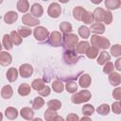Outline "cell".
Segmentation results:
<instances>
[{"label":"cell","instance_id":"7dc6e473","mask_svg":"<svg viewBox=\"0 0 121 121\" xmlns=\"http://www.w3.org/2000/svg\"><path fill=\"white\" fill-rule=\"evenodd\" d=\"M112 96H113V98L116 99L117 101L120 100V98H121V88H120V87H117L116 89L113 90V92H112Z\"/></svg>","mask_w":121,"mask_h":121},{"label":"cell","instance_id":"11a10c76","mask_svg":"<svg viewBox=\"0 0 121 121\" xmlns=\"http://www.w3.org/2000/svg\"><path fill=\"white\" fill-rule=\"evenodd\" d=\"M2 47H3V45H2V43H1V42H0V52H1V50H2Z\"/></svg>","mask_w":121,"mask_h":121},{"label":"cell","instance_id":"52a82bcc","mask_svg":"<svg viewBox=\"0 0 121 121\" xmlns=\"http://www.w3.org/2000/svg\"><path fill=\"white\" fill-rule=\"evenodd\" d=\"M47 13L51 18H58L61 13V7L60 6L59 3L56 2L51 3L48 7Z\"/></svg>","mask_w":121,"mask_h":121},{"label":"cell","instance_id":"816d5d0a","mask_svg":"<svg viewBox=\"0 0 121 121\" xmlns=\"http://www.w3.org/2000/svg\"><path fill=\"white\" fill-rule=\"evenodd\" d=\"M79 121H92V120H91V118L89 116H84V117L80 118Z\"/></svg>","mask_w":121,"mask_h":121},{"label":"cell","instance_id":"7bdbcfd3","mask_svg":"<svg viewBox=\"0 0 121 121\" xmlns=\"http://www.w3.org/2000/svg\"><path fill=\"white\" fill-rule=\"evenodd\" d=\"M111 54L112 57L115 58H119L121 55V48H120V44H114L111 47Z\"/></svg>","mask_w":121,"mask_h":121},{"label":"cell","instance_id":"ab89813d","mask_svg":"<svg viewBox=\"0 0 121 121\" xmlns=\"http://www.w3.org/2000/svg\"><path fill=\"white\" fill-rule=\"evenodd\" d=\"M110 110H111L110 106H109L108 104L104 103V104H101L100 106L97 107L96 112H97V113H99V114H101V115H107V114L110 112Z\"/></svg>","mask_w":121,"mask_h":121},{"label":"cell","instance_id":"f907efd6","mask_svg":"<svg viewBox=\"0 0 121 121\" xmlns=\"http://www.w3.org/2000/svg\"><path fill=\"white\" fill-rule=\"evenodd\" d=\"M53 121H65V119L62 117V116H60V115H56V117L54 118Z\"/></svg>","mask_w":121,"mask_h":121},{"label":"cell","instance_id":"f546056e","mask_svg":"<svg viewBox=\"0 0 121 121\" xmlns=\"http://www.w3.org/2000/svg\"><path fill=\"white\" fill-rule=\"evenodd\" d=\"M60 30L64 35L69 34L72 31V25L68 22H62L60 24Z\"/></svg>","mask_w":121,"mask_h":121},{"label":"cell","instance_id":"277c9868","mask_svg":"<svg viewBox=\"0 0 121 121\" xmlns=\"http://www.w3.org/2000/svg\"><path fill=\"white\" fill-rule=\"evenodd\" d=\"M49 31L47 28H45L44 26H38L34 28L33 30V35L35 37V39L39 42H44L48 39L49 37Z\"/></svg>","mask_w":121,"mask_h":121},{"label":"cell","instance_id":"4dcf8cb0","mask_svg":"<svg viewBox=\"0 0 121 121\" xmlns=\"http://www.w3.org/2000/svg\"><path fill=\"white\" fill-rule=\"evenodd\" d=\"M65 89L68 93L70 94H75L78 91V84L75 80H71V81H67L65 84Z\"/></svg>","mask_w":121,"mask_h":121},{"label":"cell","instance_id":"ac0fdd59","mask_svg":"<svg viewBox=\"0 0 121 121\" xmlns=\"http://www.w3.org/2000/svg\"><path fill=\"white\" fill-rule=\"evenodd\" d=\"M6 75H7L8 80H9V82H13V81H15V80L17 79L18 75H19V72H18V70H17L15 67H10V68L8 69Z\"/></svg>","mask_w":121,"mask_h":121},{"label":"cell","instance_id":"8d00e7d4","mask_svg":"<svg viewBox=\"0 0 121 121\" xmlns=\"http://www.w3.org/2000/svg\"><path fill=\"white\" fill-rule=\"evenodd\" d=\"M81 21L86 24V25H91L92 23H94V16H93V12L91 11H85V13L82 16Z\"/></svg>","mask_w":121,"mask_h":121},{"label":"cell","instance_id":"8fae6325","mask_svg":"<svg viewBox=\"0 0 121 121\" xmlns=\"http://www.w3.org/2000/svg\"><path fill=\"white\" fill-rule=\"evenodd\" d=\"M12 57L9 53L7 51H1L0 52V65L2 66H8L11 63Z\"/></svg>","mask_w":121,"mask_h":121},{"label":"cell","instance_id":"4316f807","mask_svg":"<svg viewBox=\"0 0 121 121\" xmlns=\"http://www.w3.org/2000/svg\"><path fill=\"white\" fill-rule=\"evenodd\" d=\"M85 54H86L87 58L93 60V59H95V58L98 56V54H99V49L96 48V47H95V46L90 45V46L88 47V49L86 50Z\"/></svg>","mask_w":121,"mask_h":121},{"label":"cell","instance_id":"d6986e66","mask_svg":"<svg viewBox=\"0 0 121 121\" xmlns=\"http://www.w3.org/2000/svg\"><path fill=\"white\" fill-rule=\"evenodd\" d=\"M18 114H19V112H18V111H17L16 108L9 107V108H7V109L5 110V115H6V117H7L8 119H9V120H14V119H16L17 116H18Z\"/></svg>","mask_w":121,"mask_h":121},{"label":"cell","instance_id":"cb8c5ba5","mask_svg":"<svg viewBox=\"0 0 121 121\" xmlns=\"http://www.w3.org/2000/svg\"><path fill=\"white\" fill-rule=\"evenodd\" d=\"M31 92V87L29 84L27 83H22L19 87H18V94L22 96H26L30 94Z\"/></svg>","mask_w":121,"mask_h":121},{"label":"cell","instance_id":"7a4b0ae2","mask_svg":"<svg viewBox=\"0 0 121 121\" xmlns=\"http://www.w3.org/2000/svg\"><path fill=\"white\" fill-rule=\"evenodd\" d=\"M92 97V94L88 90H82L79 92H76L71 96V101L74 104H81L89 101Z\"/></svg>","mask_w":121,"mask_h":121},{"label":"cell","instance_id":"b9f144b4","mask_svg":"<svg viewBox=\"0 0 121 121\" xmlns=\"http://www.w3.org/2000/svg\"><path fill=\"white\" fill-rule=\"evenodd\" d=\"M112 72H114V65H113V63L111 62V61L106 62L104 64V67H103V73L107 74V75H110Z\"/></svg>","mask_w":121,"mask_h":121},{"label":"cell","instance_id":"e575fe53","mask_svg":"<svg viewBox=\"0 0 121 121\" xmlns=\"http://www.w3.org/2000/svg\"><path fill=\"white\" fill-rule=\"evenodd\" d=\"M44 105V100L42 96H36L32 102V109L39 110Z\"/></svg>","mask_w":121,"mask_h":121},{"label":"cell","instance_id":"4fadbf2b","mask_svg":"<svg viewBox=\"0 0 121 121\" xmlns=\"http://www.w3.org/2000/svg\"><path fill=\"white\" fill-rule=\"evenodd\" d=\"M89 46H90V43L87 41H81V42H78L77 43L74 50L78 55V54H85V52H86V50L88 49Z\"/></svg>","mask_w":121,"mask_h":121},{"label":"cell","instance_id":"83f0119b","mask_svg":"<svg viewBox=\"0 0 121 121\" xmlns=\"http://www.w3.org/2000/svg\"><path fill=\"white\" fill-rule=\"evenodd\" d=\"M51 87H52V90L55 93H57V94H60L64 90V85H63V83L60 80H55V81H53Z\"/></svg>","mask_w":121,"mask_h":121},{"label":"cell","instance_id":"f5cc1de1","mask_svg":"<svg viewBox=\"0 0 121 121\" xmlns=\"http://www.w3.org/2000/svg\"><path fill=\"white\" fill-rule=\"evenodd\" d=\"M30 121H43V119H42V118H38V117H37V118H33V119H31Z\"/></svg>","mask_w":121,"mask_h":121},{"label":"cell","instance_id":"7c38bea8","mask_svg":"<svg viewBox=\"0 0 121 121\" xmlns=\"http://www.w3.org/2000/svg\"><path fill=\"white\" fill-rule=\"evenodd\" d=\"M89 29L90 32H93L95 35H99L105 32V26L102 23H94L91 25V27Z\"/></svg>","mask_w":121,"mask_h":121},{"label":"cell","instance_id":"9a60e30c","mask_svg":"<svg viewBox=\"0 0 121 121\" xmlns=\"http://www.w3.org/2000/svg\"><path fill=\"white\" fill-rule=\"evenodd\" d=\"M17 19H18V14H17V12L12 11V10L6 12V14L4 15V21H5V23L8 24V25L13 24L14 22L17 21Z\"/></svg>","mask_w":121,"mask_h":121},{"label":"cell","instance_id":"74e56055","mask_svg":"<svg viewBox=\"0 0 121 121\" xmlns=\"http://www.w3.org/2000/svg\"><path fill=\"white\" fill-rule=\"evenodd\" d=\"M95 112V107L92 104H85L82 107V113L85 116H91Z\"/></svg>","mask_w":121,"mask_h":121},{"label":"cell","instance_id":"f6af8a7d","mask_svg":"<svg viewBox=\"0 0 121 121\" xmlns=\"http://www.w3.org/2000/svg\"><path fill=\"white\" fill-rule=\"evenodd\" d=\"M112 110L115 114H120V112H121V104H120V102L119 101L113 102L112 104Z\"/></svg>","mask_w":121,"mask_h":121},{"label":"cell","instance_id":"ee69618b","mask_svg":"<svg viewBox=\"0 0 121 121\" xmlns=\"http://www.w3.org/2000/svg\"><path fill=\"white\" fill-rule=\"evenodd\" d=\"M103 22H104L105 25H110L112 22V12L110 10H105Z\"/></svg>","mask_w":121,"mask_h":121},{"label":"cell","instance_id":"ffe728a7","mask_svg":"<svg viewBox=\"0 0 121 121\" xmlns=\"http://www.w3.org/2000/svg\"><path fill=\"white\" fill-rule=\"evenodd\" d=\"M109 81L111 85L112 86H118L121 82V77L120 74L117 72H112V74L109 75Z\"/></svg>","mask_w":121,"mask_h":121},{"label":"cell","instance_id":"db71d44e","mask_svg":"<svg viewBox=\"0 0 121 121\" xmlns=\"http://www.w3.org/2000/svg\"><path fill=\"white\" fill-rule=\"evenodd\" d=\"M3 120V113L0 112V121H2Z\"/></svg>","mask_w":121,"mask_h":121},{"label":"cell","instance_id":"484cf974","mask_svg":"<svg viewBox=\"0 0 121 121\" xmlns=\"http://www.w3.org/2000/svg\"><path fill=\"white\" fill-rule=\"evenodd\" d=\"M17 9L22 13H26L29 9V3L27 0H19L17 2Z\"/></svg>","mask_w":121,"mask_h":121},{"label":"cell","instance_id":"bcb514c9","mask_svg":"<svg viewBox=\"0 0 121 121\" xmlns=\"http://www.w3.org/2000/svg\"><path fill=\"white\" fill-rule=\"evenodd\" d=\"M38 93H39V95H40L41 96H48V95H50V93H51V89H50L49 86L44 85V87H43L42 90H40Z\"/></svg>","mask_w":121,"mask_h":121},{"label":"cell","instance_id":"1f68e13d","mask_svg":"<svg viewBox=\"0 0 121 121\" xmlns=\"http://www.w3.org/2000/svg\"><path fill=\"white\" fill-rule=\"evenodd\" d=\"M47 106H48V109H51L56 112L61 108V102L58 99H51L47 102Z\"/></svg>","mask_w":121,"mask_h":121},{"label":"cell","instance_id":"c3c4849f","mask_svg":"<svg viewBox=\"0 0 121 121\" xmlns=\"http://www.w3.org/2000/svg\"><path fill=\"white\" fill-rule=\"evenodd\" d=\"M65 121H79V117L78 114L76 113H68V115L66 116V120Z\"/></svg>","mask_w":121,"mask_h":121},{"label":"cell","instance_id":"2e32d148","mask_svg":"<svg viewBox=\"0 0 121 121\" xmlns=\"http://www.w3.org/2000/svg\"><path fill=\"white\" fill-rule=\"evenodd\" d=\"M20 114L21 116L26 119V120H31L33 119V116H34V112H33V109L29 108V107H25L23 108L21 111H20Z\"/></svg>","mask_w":121,"mask_h":121},{"label":"cell","instance_id":"8992f818","mask_svg":"<svg viewBox=\"0 0 121 121\" xmlns=\"http://www.w3.org/2000/svg\"><path fill=\"white\" fill-rule=\"evenodd\" d=\"M48 43L50 45L54 47H58L62 45V35L59 31H53L49 34L48 37Z\"/></svg>","mask_w":121,"mask_h":121},{"label":"cell","instance_id":"30bf717a","mask_svg":"<svg viewBox=\"0 0 121 121\" xmlns=\"http://www.w3.org/2000/svg\"><path fill=\"white\" fill-rule=\"evenodd\" d=\"M43 13V9L39 3H34L30 8V14L35 18H40Z\"/></svg>","mask_w":121,"mask_h":121},{"label":"cell","instance_id":"603a6c76","mask_svg":"<svg viewBox=\"0 0 121 121\" xmlns=\"http://www.w3.org/2000/svg\"><path fill=\"white\" fill-rule=\"evenodd\" d=\"M86 9L83 8V7H80V6H78V7H75L74 9H73V16L76 20L78 21H81L82 19V16L83 14L85 13Z\"/></svg>","mask_w":121,"mask_h":121},{"label":"cell","instance_id":"f35d334b","mask_svg":"<svg viewBox=\"0 0 121 121\" xmlns=\"http://www.w3.org/2000/svg\"><path fill=\"white\" fill-rule=\"evenodd\" d=\"M90 33H91L90 29L86 26H81L78 27V34H79V36L81 38H83V39L89 38L90 37Z\"/></svg>","mask_w":121,"mask_h":121},{"label":"cell","instance_id":"e0dca14e","mask_svg":"<svg viewBox=\"0 0 121 121\" xmlns=\"http://www.w3.org/2000/svg\"><path fill=\"white\" fill-rule=\"evenodd\" d=\"M104 13H105V10L102 8H96L94 10V12H93L94 21H95V23H101V22H103Z\"/></svg>","mask_w":121,"mask_h":121},{"label":"cell","instance_id":"5b68a950","mask_svg":"<svg viewBox=\"0 0 121 121\" xmlns=\"http://www.w3.org/2000/svg\"><path fill=\"white\" fill-rule=\"evenodd\" d=\"M62 59L66 64L72 65L75 64L79 59L78 55L75 52V50H64L62 54Z\"/></svg>","mask_w":121,"mask_h":121},{"label":"cell","instance_id":"7402d4cb","mask_svg":"<svg viewBox=\"0 0 121 121\" xmlns=\"http://www.w3.org/2000/svg\"><path fill=\"white\" fill-rule=\"evenodd\" d=\"M110 60H111L110 54H109L107 51H102V52L99 53L96 62H97L99 65H104L106 62L110 61Z\"/></svg>","mask_w":121,"mask_h":121},{"label":"cell","instance_id":"5bb4252c","mask_svg":"<svg viewBox=\"0 0 121 121\" xmlns=\"http://www.w3.org/2000/svg\"><path fill=\"white\" fill-rule=\"evenodd\" d=\"M91 82H92V78L89 74H81V76L78 79V84L80 87L86 89L91 85Z\"/></svg>","mask_w":121,"mask_h":121},{"label":"cell","instance_id":"6da1fadb","mask_svg":"<svg viewBox=\"0 0 121 121\" xmlns=\"http://www.w3.org/2000/svg\"><path fill=\"white\" fill-rule=\"evenodd\" d=\"M91 44L92 46H95L98 49H103V51H105L111 46V43L106 37H102L95 34L91 36Z\"/></svg>","mask_w":121,"mask_h":121},{"label":"cell","instance_id":"d4e9b609","mask_svg":"<svg viewBox=\"0 0 121 121\" xmlns=\"http://www.w3.org/2000/svg\"><path fill=\"white\" fill-rule=\"evenodd\" d=\"M121 2L119 0H106L105 1V7L108 9V10H112V9H117L120 8Z\"/></svg>","mask_w":121,"mask_h":121},{"label":"cell","instance_id":"44dd1931","mask_svg":"<svg viewBox=\"0 0 121 121\" xmlns=\"http://www.w3.org/2000/svg\"><path fill=\"white\" fill-rule=\"evenodd\" d=\"M13 95V90H12V87L8 84V85H5L2 89H1V96L5 99H9Z\"/></svg>","mask_w":121,"mask_h":121},{"label":"cell","instance_id":"3957f363","mask_svg":"<svg viewBox=\"0 0 121 121\" xmlns=\"http://www.w3.org/2000/svg\"><path fill=\"white\" fill-rule=\"evenodd\" d=\"M78 43V37L76 34L69 33L62 36V46L64 47V50H74Z\"/></svg>","mask_w":121,"mask_h":121},{"label":"cell","instance_id":"60d3db41","mask_svg":"<svg viewBox=\"0 0 121 121\" xmlns=\"http://www.w3.org/2000/svg\"><path fill=\"white\" fill-rule=\"evenodd\" d=\"M43 115H44L45 121H53L54 118L56 117V115H58V114H57V112H56L55 111H53V110H51V109H47V110L43 112Z\"/></svg>","mask_w":121,"mask_h":121},{"label":"cell","instance_id":"d6a6232c","mask_svg":"<svg viewBox=\"0 0 121 121\" xmlns=\"http://www.w3.org/2000/svg\"><path fill=\"white\" fill-rule=\"evenodd\" d=\"M9 37H10V40H11L13 45H19L23 42V39L19 36L17 31H11L10 34H9Z\"/></svg>","mask_w":121,"mask_h":121},{"label":"cell","instance_id":"681fc988","mask_svg":"<svg viewBox=\"0 0 121 121\" xmlns=\"http://www.w3.org/2000/svg\"><path fill=\"white\" fill-rule=\"evenodd\" d=\"M120 63H121V59L118 58V59L116 60V61H115V64H113V65H114V68H116L117 71H120V70H121V65H120Z\"/></svg>","mask_w":121,"mask_h":121},{"label":"cell","instance_id":"d590c367","mask_svg":"<svg viewBox=\"0 0 121 121\" xmlns=\"http://www.w3.org/2000/svg\"><path fill=\"white\" fill-rule=\"evenodd\" d=\"M17 33L19 34V36L21 38H26V37H28V36L31 35L32 30L30 28H28V27H26V26H20L18 28Z\"/></svg>","mask_w":121,"mask_h":121},{"label":"cell","instance_id":"9c48e42d","mask_svg":"<svg viewBox=\"0 0 121 121\" xmlns=\"http://www.w3.org/2000/svg\"><path fill=\"white\" fill-rule=\"evenodd\" d=\"M18 72L22 78H29L33 74V67L29 63H24L19 67Z\"/></svg>","mask_w":121,"mask_h":121},{"label":"cell","instance_id":"f1b7e54d","mask_svg":"<svg viewBox=\"0 0 121 121\" xmlns=\"http://www.w3.org/2000/svg\"><path fill=\"white\" fill-rule=\"evenodd\" d=\"M2 45H3V47H4L6 50H10V49H12L13 43H12V42H11L10 37H9V34H5V35L3 36Z\"/></svg>","mask_w":121,"mask_h":121},{"label":"cell","instance_id":"ba28073f","mask_svg":"<svg viewBox=\"0 0 121 121\" xmlns=\"http://www.w3.org/2000/svg\"><path fill=\"white\" fill-rule=\"evenodd\" d=\"M22 23L27 26H37L40 24V20L33 17L30 13H26L22 17Z\"/></svg>","mask_w":121,"mask_h":121},{"label":"cell","instance_id":"836d02e7","mask_svg":"<svg viewBox=\"0 0 121 121\" xmlns=\"http://www.w3.org/2000/svg\"><path fill=\"white\" fill-rule=\"evenodd\" d=\"M44 82H43V79H41V78H36V79H34L32 82H31V88L32 89H34L35 91H40V90H42L43 87H44Z\"/></svg>","mask_w":121,"mask_h":121}]
</instances>
